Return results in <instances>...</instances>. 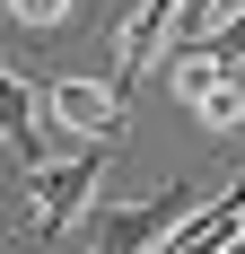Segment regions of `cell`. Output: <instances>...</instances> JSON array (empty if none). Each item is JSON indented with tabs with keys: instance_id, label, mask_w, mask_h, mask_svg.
I'll list each match as a JSON object with an SVG mask.
<instances>
[{
	"instance_id": "obj_1",
	"label": "cell",
	"mask_w": 245,
	"mask_h": 254,
	"mask_svg": "<svg viewBox=\"0 0 245 254\" xmlns=\"http://www.w3.org/2000/svg\"><path fill=\"white\" fill-rule=\"evenodd\" d=\"M219 184H201V176H184V184H167V193H149V202H122V210H97V254H149V246H167L184 219H193L201 202H210Z\"/></svg>"
},
{
	"instance_id": "obj_2",
	"label": "cell",
	"mask_w": 245,
	"mask_h": 254,
	"mask_svg": "<svg viewBox=\"0 0 245 254\" xmlns=\"http://www.w3.org/2000/svg\"><path fill=\"white\" fill-rule=\"evenodd\" d=\"M105 158H114V140H88L79 158H44V167H26V176H35V210H26V237H61V228H70L79 210L97 202Z\"/></svg>"
},
{
	"instance_id": "obj_3",
	"label": "cell",
	"mask_w": 245,
	"mask_h": 254,
	"mask_svg": "<svg viewBox=\"0 0 245 254\" xmlns=\"http://www.w3.org/2000/svg\"><path fill=\"white\" fill-rule=\"evenodd\" d=\"M175 97L193 105L210 131H245V70H219L210 53H184L175 62Z\"/></svg>"
},
{
	"instance_id": "obj_4",
	"label": "cell",
	"mask_w": 245,
	"mask_h": 254,
	"mask_svg": "<svg viewBox=\"0 0 245 254\" xmlns=\"http://www.w3.org/2000/svg\"><path fill=\"white\" fill-rule=\"evenodd\" d=\"M53 131H88V140H114L122 131V88L114 79H53L44 88Z\"/></svg>"
},
{
	"instance_id": "obj_5",
	"label": "cell",
	"mask_w": 245,
	"mask_h": 254,
	"mask_svg": "<svg viewBox=\"0 0 245 254\" xmlns=\"http://www.w3.org/2000/svg\"><path fill=\"white\" fill-rule=\"evenodd\" d=\"M0 140H9L26 167H44V158H53V114H44V97L9 70V62H0Z\"/></svg>"
},
{
	"instance_id": "obj_6",
	"label": "cell",
	"mask_w": 245,
	"mask_h": 254,
	"mask_svg": "<svg viewBox=\"0 0 245 254\" xmlns=\"http://www.w3.org/2000/svg\"><path fill=\"white\" fill-rule=\"evenodd\" d=\"M167 35H175V0H140V9L122 18V35H114V88H131V79L158 62Z\"/></svg>"
},
{
	"instance_id": "obj_7",
	"label": "cell",
	"mask_w": 245,
	"mask_h": 254,
	"mask_svg": "<svg viewBox=\"0 0 245 254\" xmlns=\"http://www.w3.org/2000/svg\"><path fill=\"white\" fill-rule=\"evenodd\" d=\"M201 53H210L219 70H245V0H228L219 18L201 26Z\"/></svg>"
},
{
	"instance_id": "obj_8",
	"label": "cell",
	"mask_w": 245,
	"mask_h": 254,
	"mask_svg": "<svg viewBox=\"0 0 245 254\" xmlns=\"http://www.w3.org/2000/svg\"><path fill=\"white\" fill-rule=\"evenodd\" d=\"M9 18H18V26H61L70 0H9Z\"/></svg>"
}]
</instances>
